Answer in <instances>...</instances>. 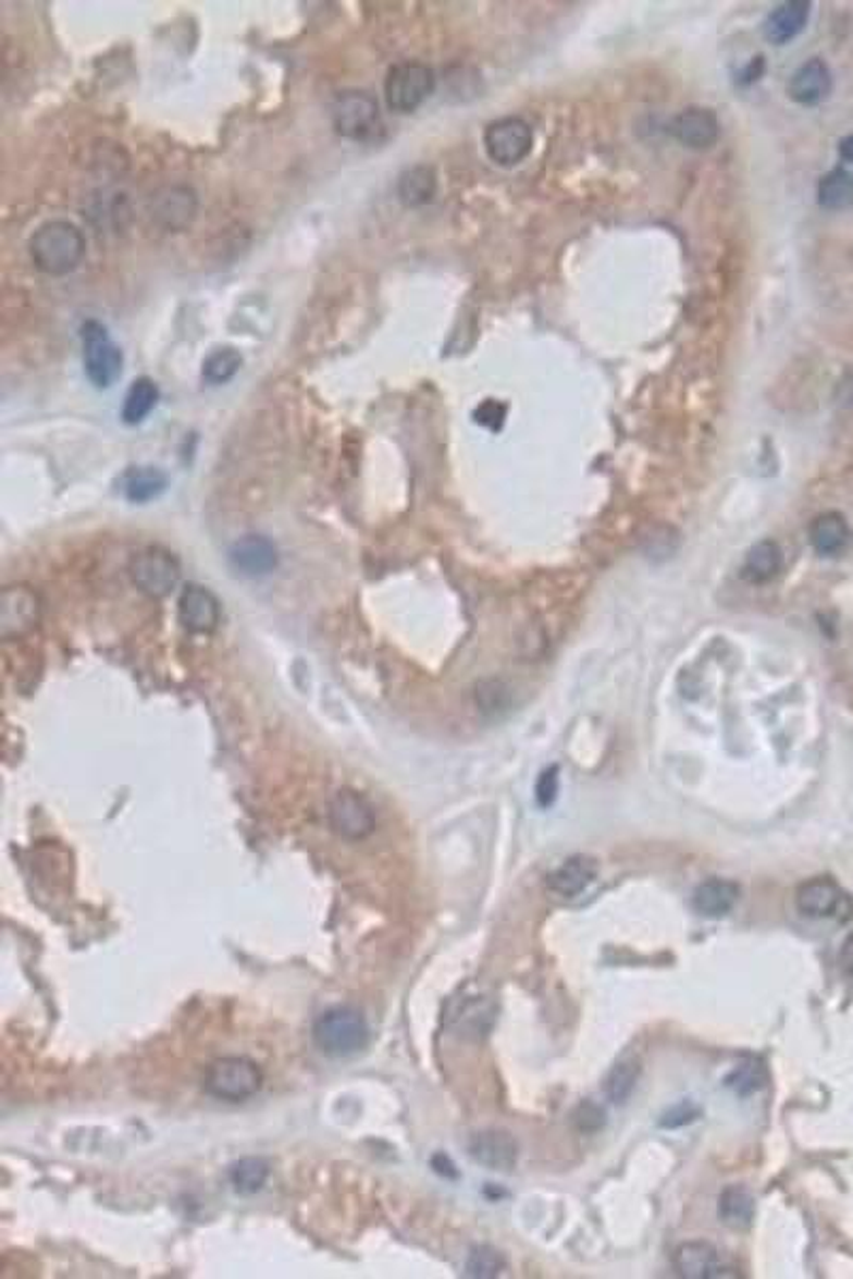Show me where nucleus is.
Masks as SVG:
<instances>
[{
	"instance_id": "f257e3e1",
	"label": "nucleus",
	"mask_w": 853,
	"mask_h": 1279,
	"mask_svg": "<svg viewBox=\"0 0 853 1279\" xmlns=\"http://www.w3.org/2000/svg\"><path fill=\"white\" fill-rule=\"evenodd\" d=\"M28 255L37 271L50 278L73 273L86 256V237L82 229L69 220L44 222L28 242Z\"/></svg>"
},
{
	"instance_id": "f03ea898",
	"label": "nucleus",
	"mask_w": 853,
	"mask_h": 1279,
	"mask_svg": "<svg viewBox=\"0 0 853 1279\" xmlns=\"http://www.w3.org/2000/svg\"><path fill=\"white\" fill-rule=\"evenodd\" d=\"M312 1036L324 1056L348 1058L368 1047L370 1023L355 1007H331L314 1022Z\"/></svg>"
},
{
	"instance_id": "7ed1b4c3",
	"label": "nucleus",
	"mask_w": 853,
	"mask_h": 1279,
	"mask_svg": "<svg viewBox=\"0 0 853 1279\" xmlns=\"http://www.w3.org/2000/svg\"><path fill=\"white\" fill-rule=\"evenodd\" d=\"M263 1069L248 1056H222L203 1073V1090L215 1100L244 1103L261 1092Z\"/></svg>"
},
{
	"instance_id": "20e7f679",
	"label": "nucleus",
	"mask_w": 853,
	"mask_h": 1279,
	"mask_svg": "<svg viewBox=\"0 0 853 1279\" xmlns=\"http://www.w3.org/2000/svg\"><path fill=\"white\" fill-rule=\"evenodd\" d=\"M331 122L339 137L357 144H368L382 133L380 104L370 93L346 90L331 104Z\"/></svg>"
},
{
	"instance_id": "39448f33",
	"label": "nucleus",
	"mask_w": 853,
	"mask_h": 1279,
	"mask_svg": "<svg viewBox=\"0 0 853 1279\" xmlns=\"http://www.w3.org/2000/svg\"><path fill=\"white\" fill-rule=\"evenodd\" d=\"M79 337H82L84 369H86L88 380L99 391L111 389L122 376V367H124L122 348L113 342L106 324L95 318H90L82 324Z\"/></svg>"
},
{
	"instance_id": "423d86ee",
	"label": "nucleus",
	"mask_w": 853,
	"mask_h": 1279,
	"mask_svg": "<svg viewBox=\"0 0 853 1279\" xmlns=\"http://www.w3.org/2000/svg\"><path fill=\"white\" fill-rule=\"evenodd\" d=\"M435 90V73L425 62L406 60L388 69L384 99L393 113H415Z\"/></svg>"
},
{
	"instance_id": "0eeeda50",
	"label": "nucleus",
	"mask_w": 853,
	"mask_h": 1279,
	"mask_svg": "<svg viewBox=\"0 0 853 1279\" xmlns=\"http://www.w3.org/2000/svg\"><path fill=\"white\" fill-rule=\"evenodd\" d=\"M482 144L484 152L495 164L515 167L532 153V126L517 115L499 118L484 128Z\"/></svg>"
},
{
	"instance_id": "6e6552de",
	"label": "nucleus",
	"mask_w": 853,
	"mask_h": 1279,
	"mask_svg": "<svg viewBox=\"0 0 853 1279\" xmlns=\"http://www.w3.org/2000/svg\"><path fill=\"white\" fill-rule=\"evenodd\" d=\"M796 907L800 913L813 920H850L853 913L852 898L830 876H817L802 883L796 891Z\"/></svg>"
},
{
	"instance_id": "1a4fd4ad",
	"label": "nucleus",
	"mask_w": 853,
	"mask_h": 1279,
	"mask_svg": "<svg viewBox=\"0 0 853 1279\" xmlns=\"http://www.w3.org/2000/svg\"><path fill=\"white\" fill-rule=\"evenodd\" d=\"M329 825L344 840H363L375 829V813L361 794L342 789L329 804Z\"/></svg>"
},
{
	"instance_id": "9d476101",
	"label": "nucleus",
	"mask_w": 853,
	"mask_h": 1279,
	"mask_svg": "<svg viewBox=\"0 0 853 1279\" xmlns=\"http://www.w3.org/2000/svg\"><path fill=\"white\" fill-rule=\"evenodd\" d=\"M131 574L135 585L152 598L169 595L180 582V565L162 549L141 551L133 559Z\"/></svg>"
},
{
	"instance_id": "9b49d317",
	"label": "nucleus",
	"mask_w": 853,
	"mask_h": 1279,
	"mask_svg": "<svg viewBox=\"0 0 853 1279\" xmlns=\"http://www.w3.org/2000/svg\"><path fill=\"white\" fill-rule=\"evenodd\" d=\"M670 133L679 144L692 150H708L717 144L721 126L713 109L688 107L672 120Z\"/></svg>"
},
{
	"instance_id": "f8f14e48",
	"label": "nucleus",
	"mask_w": 853,
	"mask_h": 1279,
	"mask_svg": "<svg viewBox=\"0 0 853 1279\" xmlns=\"http://www.w3.org/2000/svg\"><path fill=\"white\" fill-rule=\"evenodd\" d=\"M39 620V602L33 591L24 587H9L2 593L0 634L4 640L22 638L35 629Z\"/></svg>"
},
{
	"instance_id": "ddd939ff",
	"label": "nucleus",
	"mask_w": 853,
	"mask_h": 1279,
	"mask_svg": "<svg viewBox=\"0 0 853 1279\" xmlns=\"http://www.w3.org/2000/svg\"><path fill=\"white\" fill-rule=\"evenodd\" d=\"M672 1263H675V1269L681 1278L713 1279L737 1276V1274H728L717 1247L706 1241H688V1243L679 1245L675 1250Z\"/></svg>"
},
{
	"instance_id": "4468645a",
	"label": "nucleus",
	"mask_w": 853,
	"mask_h": 1279,
	"mask_svg": "<svg viewBox=\"0 0 853 1279\" xmlns=\"http://www.w3.org/2000/svg\"><path fill=\"white\" fill-rule=\"evenodd\" d=\"M832 93V73L821 58H811L800 64L790 77L788 95L802 107H815L826 101Z\"/></svg>"
},
{
	"instance_id": "2eb2a0df",
	"label": "nucleus",
	"mask_w": 853,
	"mask_h": 1279,
	"mask_svg": "<svg viewBox=\"0 0 853 1279\" xmlns=\"http://www.w3.org/2000/svg\"><path fill=\"white\" fill-rule=\"evenodd\" d=\"M152 216L164 231H184L197 216V195L188 186L160 190L152 201Z\"/></svg>"
},
{
	"instance_id": "dca6fc26",
	"label": "nucleus",
	"mask_w": 853,
	"mask_h": 1279,
	"mask_svg": "<svg viewBox=\"0 0 853 1279\" xmlns=\"http://www.w3.org/2000/svg\"><path fill=\"white\" fill-rule=\"evenodd\" d=\"M470 1154L477 1163L493 1171H510L517 1165L519 1145L504 1130H486L470 1141Z\"/></svg>"
},
{
	"instance_id": "f3484780",
	"label": "nucleus",
	"mask_w": 853,
	"mask_h": 1279,
	"mask_svg": "<svg viewBox=\"0 0 853 1279\" xmlns=\"http://www.w3.org/2000/svg\"><path fill=\"white\" fill-rule=\"evenodd\" d=\"M180 620L186 629L210 634L220 623V604L212 591L199 585L184 589L180 598Z\"/></svg>"
},
{
	"instance_id": "a211bd4d",
	"label": "nucleus",
	"mask_w": 853,
	"mask_h": 1279,
	"mask_svg": "<svg viewBox=\"0 0 853 1279\" xmlns=\"http://www.w3.org/2000/svg\"><path fill=\"white\" fill-rule=\"evenodd\" d=\"M808 17H811V2L808 0L783 2L775 11L768 13V17L764 22V37L772 46H786V44L794 41L806 28Z\"/></svg>"
},
{
	"instance_id": "6ab92c4d",
	"label": "nucleus",
	"mask_w": 853,
	"mask_h": 1279,
	"mask_svg": "<svg viewBox=\"0 0 853 1279\" xmlns=\"http://www.w3.org/2000/svg\"><path fill=\"white\" fill-rule=\"evenodd\" d=\"M808 538L819 555L835 557L848 549L852 540V529L841 512H824L813 518L808 527Z\"/></svg>"
},
{
	"instance_id": "aec40b11",
	"label": "nucleus",
	"mask_w": 853,
	"mask_h": 1279,
	"mask_svg": "<svg viewBox=\"0 0 853 1279\" xmlns=\"http://www.w3.org/2000/svg\"><path fill=\"white\" fill-rule=\"evenodd\" d=\"M741 898V887L728 878H708L695 887L692 896V907L695 913L704 918H724L728 915Z\"/></svg>"
},
{
	"instance_id": "412c9836",
	"label": "nucleus",
	"mask_w": 853,
	"mask_h": 1279,
	"mask_svg": "<svg viewBox=\"0 0 853 1279\" xmlns=\"http://www.w3.org/2000/svg\"><path fill=\"white\" fill-rule=\"evenodd\" d=\"M231 565L242 571L244 576H265L269 571H273V567L277 565V551L275 546L261 536H248L244 540H239L231 553Z\"/></svg>"
},
{
	"instance_id": "4be33fe9",
	"label": "nucleus",
	"mask_w": 853,
	"mask_h": 1279,
	"mask_svg": "<svg viewBox=\"0 0 853 1279\" xmlns=\"http://www.w3.org/2000/svg\"><path fill=\"white\" fill-rule=\"evenodd\" d=\"M597 862L589 856H572L548 874V889L561 898H574L593 883Z\"/></svg>"
},
{
	"instance_id": "5701e85b",
	"label": "nucleus",
	"mask_w": 853,
	"mask_h": 1279,
	"mask_svg": "<svg viewBox=\"0 0 853 1279\" xmlns=\"http://www.w3.org/2000/svg\"><path fill=\"white\" fill-rule=\"evenodd\" d=\"M437 193V177L435 171L426 164H417L406 169L397 180V199L408 209H417L431 204Z\"/></svg>"
},
{
	"instance_id": "b1692460",
	"label": "nucleus",
	"mask_w": 853,
	"mask_h": 1279,
	"mask_svg": "<svg viewBox=\"0 0 853 1279\" xmlns=\"http://www.w3.org/2000/svg\"><path fill=\"white\" fill-rule=\"evenodd\" d=\"M783 567V551L772 540H762L749 549L743 563V578L751 585L770 582Z\"/></svg>"
},
{
	"instance_id": "393cba45",
	"label": "nucleus",
	"mask_w": 853,
	"mask_h": 1279,
	"mask_svg": "<svg viewBox=\"0 0 853 1279\" xmlns=\"http://www.w3.org/2000/svg\"><path fill=\"white\" fill-rule=\"evenodd\" d=\"M169 480L159 467H133L122 478V491L128 502L146 504L164 493Z\"/></svg>"
},
{
	"instance_id": "a878e982",
	"label": "nucleus",
	"mask_w": 853,
	"mask_h": 1279,
	"mask_svg": "<svg viewBox=\"0 0 853 1279\" xmlns=\"http://www.w3.org/2000/svg\"><path fill=\"white\" fill-rule=\"evenodd\" d=\"M719 1220L734 1230H745L755 1218V1198L745 1185H728L719 1196Z\"/></svg>"
},
{
	"instance_id": "bb28decb",
	"label": "nucleus",
	"mask_w": 853,
	"mask_h": 1279,
	"mask_svg": "<svg viewBox=\"0 0 853 1279\" xmlns=\"http://www.w3.org/2000/svg\"><path fill=\"white\" fill-rule=\"evenodd\" d=\"M159 399V384L152 378H148V376L137 378L131 384V389L126 391V397H124V404H122V420L126 425H139V422H144L154 411Z\"/></svg>"
},
{
	"instance_id": "cd10ccee",
	"label": "nucleus",
	"mask_w": 853,
	"mask_h": 1279,
	"mask_svg": "<svg viewBox=\"0 0 853 1279\" xmlns=\"http://www.w3.org/2000/svg\"><path fill=\"white\" fill-rule=\"evenodd\" d=\"M817 204L828 211H843L853 205V173L837 167L817 184Z\"/></svg>"
},
{
	"instance_id": "c85d7f7f",
	"label": "nucleus",
	"mask_w": 853,
	"mask_h": 1279,
	"mask_svg": "<svg viewBox=\"0 0 853 1279\" xmlns=\"http://www.w3.org/2000/svg\"><path fill=\"white\" fill-rule=\"evenodd\" d=\"M244 365V357L233 346H222L212 351L203 360V380L212 386H220L231 382Z\"/></svg>"
},
{
	"instance_id": "c756f323",
	"label": "nucleus",
	"mask_w": 853,
	"mask_h": 1279,
	"mask_svg": "<svg viewBox=\"0 0 853 1279\" xmlns=\"http://www.w3.org/2000/svg\"><path fill=\"white\" fill-rule=\"evenodd\" d=\"M271 1167L265 1158H242L228 1171V1179L239 1194H257L263 1190L269 1179Z\"/></svg>"
},
{
	"instance_id": "7c9ffc66",
	"label": "nucleus",
	"mask_w": 853,
	"mask_h": 1279,
	"mask_svg": "<svg viewBox=\"0 0 853 1279\" xmlns=\"http://www.w3.org/2000/svg\"><path fill=\"white\" fill-rule=\"evenodd\" d=\"M639 1060L636 1058H623L610 1071V1074H608V1081H606V1094H608V1098L613 1103H617V1105L626 1103L632 1096V1092H634V1085L639 1081Z\"/></svg>"
},
{
	"instance_id": "2f4dec72",
	"label": "nucleus",
	"mask_w": 853,
	"mask_h": 1279,
	"mask_svg": "<svg viewBox=\"0 0 853 1279\" xmlns=\"http://www.w3.org/2000/svg\"><path fill=\"white\" fill-rule=\"evenodd\" d=\"M766 1081V1071L759 1062L751 1060L741 1067H737L732 1074L726 1079V1085L732 1087L739 1096H749L753 1092H757Z\"/></svg>"
},
{
	"instance_id": "473e14b6",
	"label": "nucleus",
	"mask_w": 853,
	"mask_h": 1279,
	"mask_svg": "<svg viewBox=\"0 0 853 1279\" xmlns=\"http://www.w3.org/2000/svg\"><path fill=\"white\" fill-rule=\"evenodd\" d=\"M504 1269V1258L489 1245L472 1250L468 1258V1276L472 1278H495Z\"/></svg>"
},
{
	"instance_id": "72a5a7b5",
	"label": "nucleus",
	"mask_w": 853,
	"mask_h": 1279,
	"mask_svg": "<svg viewBox=\"0 0 853 1279\" xmlns=\"http://www.w3.org/2000/svg\"><path fill=\"white\" fill-rule=\"evenodd\" d=\"M557 794H559V767H546L535 783V800L542 809H548L555 804Z\"/></svg>"
},
{
	"instance_id": "f704fd0d",
	"label": "nucleus",
	"mask_w": 853,
	"mask_h": 1279,
	"mask_svg": "<svg viewBox=\"0 0 853 1279\" xmlns=\"http://www.w3.org/2000/svg\"><path fill=\"white\" fill-rule=\"evenodd\" d=\"M504 416H506V406H502V404H497V402H491V399H489V402H484V404H482V406L477 409V414H474V418H477V422H479V425H482V427H489V429H493V431L502 429V425H504Z\"/></svg>"
},
{
	"instance_id": "c9c22d12",
	"label": "nucleus",
	"mask_w": 853,
	"mask_h": 1279,
	"mask_svg": "<svg viewBox=\"0 0 853 1279\" xmlns=\"http://www.w3.org/2000/svg\"><path fill=\"white\" fill-rule=\"evenodd\" d=\"M697 1114H700V1111H697L693 1105H690V1103H683V1105L675 1107L670 1114H666V1118L662 1120V1126H664V1128H677V1126L690 1124V1122H693V1120L697 1118Z\"/></svg>"
},
{
	"instance_id": "e433bc0d",
	"label": "nucleus",
	"mask_w": 853,
	"mask_h": 1279,
	"mask_svg": "<svg viewBox=\"0 0 853 1279\" xmlns=\"http://www.w3.org/2000/svg\"><path fill=\"white\" fill-rule=\"evenodd\" d=\"M839 960H841V967H843V971L848 972V974H850V976L853 979V932L850 934V936H848V938H845V943H843V947H841V956H839Z\"/></svg>"
},
{
	"instance_id": "4c0bfd02",
	"label": "nucleus",
	"mask_w": 853,
	"mask_h": 1279,
	"mask_svg": "<svg viewBox=\"0 0 853 1279\" xmlns=\"http://www.w3.org/2000/svg\"><path fill=\"white\" fill-rule=\"evenodd\" d=\"M762 71H764V58H762V56H757V58H753V60H751V64H749V66H746V71H745L746 82H753V79H759V75H762Z\"/></svg>"
},
{
	"instance_id": "58836bf2",
	"label": "nucleus",
	"mask_w": 853,
	"mask_h": 1279,
	"mask_svg": "<svg viewBox=\"0 0 853 1279\" xmlns=\"http://www.w3.org/2000/svg\"><path fill=\"white\" fill-rule=\"evenodd\" d=\"M839 156H841L845 162H852L853 164V133H850L848 137H843V139H841V144H839Z\"/></svg>"
}]
</instances>
